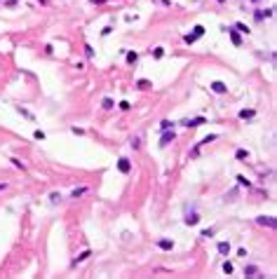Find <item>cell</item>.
Returning <instances> with one entry per match:
<instances>
[{
	"mask_svg": "<svg viewBox=\"0 0 277 279\" xmlns=\"http://www.w3.org/2000/svg\"><path fill=\"white\" fill-rule=\"evenodd\" d=\"M223 272H225V274H230V272H233V265L225 263V265H223Z\"/></svg>",
	"mask_w": 277,
	"mask_h": 279,
	"instance_id": "obj_15",
	"label": "cell"
},
{
	"mask_svg": "<svg viewBox=\"0 0 277 279\" xmlns=\"http://www.w3.org/2000/svg\"><path fill=\"white\" fill-rule=\"evenodd\" d=\"M136 87H141V89H148V87H150V82H148V80H138V82H136Z\"/></svg>",
	"mask_w": 277,
	"mask_h": 279,
	"instance_id": "obj_9",
	"label": "cell"
},
{
	"mask_svg": "<svg viewBox=\"0 0 277 279\" xmlns=\"http://www.w3.org/2000/svg\"><path fill=\"white\" fill-rule=\"evenodd\" d=\"M211 89L216 92V94H225V89H228V87H225L223 82H219V80H216V82H211Z\"/></svg>",
	"mask_w": 277,
	"mask_h": 279,
	"instance_id": "obj_2",
	"label": "cell"
},
{
	"mask_svg": "<svg viewBox=\"0 0 277 279\" xmlns=\"http://www.w3.org/2000/svg\"><path fill=\"white\" fill-rule=\"evenodd\" d=\"M169 141H174V132H169V129H165V134H162V146H167Z\"/></svg>",
	"mask_w": 277,
	"mask_h": 279,
	"instance_id": "obj_5",
	"label": "cell"
},
{
	"mask_svg": "<svg viewBox=\"0 0 277 279\" xmlns=\"http://www.w3.org/2000/svg\"><path fill=\"white\" fill-rule=\"evenodd\" d=\"M162 54H165V52H162V47H155V49H153V56H155V59H160Z\"/></svg>",
	"mask_w": 277,
	"mask_h": 279,
	"instance_id": "obj_13",
	"label": "cell"
},
{
	"mask_svg": "<svg viewBox=\"0 0 277 279\" xmlns=\"http://www.w3.org/2000/svg\"><path fill=\"white\" fill-rule=\"evenodd\" d=\"M240 117H242V120H247V117H254V110H242Z\"/></svg>",
	"mask_w": 277,
	"mask_h": 279,
	"instance_id": "obj_11",
	"label": "cell"
},
{
	"mask_svg": "<svg viewBox=\"0 0 277 279\" xmlns=\"http://www.w3.org/2000/svg\"><path fill=\"white\" fill-rule=\"evenodd\" d=\"M103 108H113V101L111 99H103Z\"/></svg>",
	"mask_w": 277,
	"mask_h": 279,
	"instance_id": "obj_17",
	"label": "cell"
},
{
	"mask_svg": "<svg viewBox=\"0 0 277 279\" xmlns=\"http://www.w3.org/2000/svg\"><path fill=\"white\" fill-rule=\"evenodd\" d=\"M237 181H240V185H249V181H247L244 176H237Z\"/></svg>",
	"mask_w": 277,
	"mask_h": 279,
	"instance_id": "obj_19",
	"label": "cell"
},
{
	"mask_svg": "<svg viewBox=\"0 0 277 279\" xmlns=\"http://www.w3.org/2000/svg\"><path fill=\"white\" fill-rule=\"evenodd\" d=\"M221 2H223V0H221Z\"/></svg>",
	"mask_w": 277,
	"mask_h": 279,
	"instance_id": "obj_20",
	"label": "cell"
},
{
	"mask_svg": "<svg viewBox=\"0 0 277 279\" xmlns=\"http://www.w3.org/2000/svg\"><path fill=\"white\" fill-rule=\"evenodd\" d=\"M160 249H165V251H171V249H174V242H169V239H160Z\"/></svg>",
	"mask_w": 277,
	"mask_h": 279,
	"instance_id": "obj_6",
	"label": "cell"
},
{
	"mask_svg": "<svg viewBox=\"0 0 277 279\" xmlns=\"http://www.w3.org/2000/svg\"><path fill=\"white\" fill-rule=\"evenodd\" d=\"M247 157V150H237V160H244Z\"/></svg>",
	"mask_w": 277,
	"mask_h": 279,
	"instance_id": "obj_18",
	"label": "cell"
},
{
	"mask_svg": "<svg viewBox=\"0 0 277 279\" xmlns=\"http://www.w3.org/2000/svg\"><path fill=\"white\" fill-rule=\"evenodd\" d=\"M219 251H221V253H230V244H228V242H221V244H219Z\"/></svg>",
	"mask_w": 277,
	"mask_h": 279,
	"instance_id": "obj_8",
	"label": "cell"
},
{
	"mask_svg": "<svg viewBox=\"0 0 277 279\" xmlns=\"http://www.w3.org/2000/svg\"><path fill=\"white\" fill-rule=\"evenodd\" d=\"M80 195H85V188H80V190H73V197H80Z\"/></svg>",
	"mask_w": 277,
	"mask_h": 279,
	"instance_id": "obj_16",
	"label": "cell"
},
{
	"mask_svg": "<svg viewBox=\"0 0 277 279\" xmlns=\"http://www.w3.org/2000/svg\"><path fill=\"white\" fill-rule=\"evenodd\" d=\"M117 169H120L122 174H129V169H132V164H129V160H120V162H117Z\"/></svg>",
	"mask_w": 277,
	"mask_h": 279,
	"instance_id": "obj_3",
	"label": "cell"
},
{
	"mask_svg": "<svg viewBox=\"0 0 277 279\" xmlns=\"http://www.w3.org/2000/svg\"><path fill=\"white\" fill-rule=\"evenodd\" d=\"M197 221H200V218H197V216H188V218H186V223H188V225H195Z\"/></svg>",
	"mask_w": 277,
	"mask_h": 279,
	"instance_id": "obj_14",
	"label": "cell"
},
{
	"mask_svg": "<svg viewBox=\"0 0 277 279\" xmlns=\"http://www.w3.org/2000/svg\"><path fill=\"white\" fill-rule=\"evenodd\" d=\"M186 124H188V127H200V124H204V117H195V120H188Z\"/></svg>",
	"mask_w": 277,
	"mask_h": 279,
	"instance_id": "obj_7",
	"label": "cell"
},
{
	"mask_svg": "<svg viewBox=\"0 0 277 279\" xmlns=\"http://www.w3.org/2000/svg\"><path fill=\"white\" fill-rule=\"evenodd\" d=\"M193 31H195V33H193V35H195V38H200V35H202V33H204V28H202V26H195V28H193Z\"/></svg>",
	"mask_w": 277,
	"mask_h": 279,
	"instance_id": "obj_12",
	"label": "cell"
},
{
	"mask_svg": "<svg viewBox=\"0 0 277 279\" xmlns=\"http://www.w3.org/2000/svg\"><path fill=\"white\" fill-rule=\"evenodd\" d=\"M225 31H228V35H230V40L235 42V45H242V38L237 35V31H233V28H225Z\"/></svg>",
	"mask_w": 277,
	"mask_h": 279,
	"instance_id": "obj_4",
	"label": "cell"
},
{
	"mask_svg": "<svg viewBox=\"0 0 277 279\" xmlns=\"http://www.w3.org/2000/svg\"><path fill=\"white\" fill-rule=\"evenodd\" d=\"M258 225H268V227H275V218H272V216H261V218H258Z\"/></svg>",
	"mask_w": 277,
	"mask_h": 279,
	"instance_id": "obj_1",
	"label": "cell"
},
{
	"mask_svg": "<svg viewBox=\"0 0 277 279\" xmlns=\"http://www.w3.org/2000/svg\"><path fill=\"white\" fill-rule=\"evenodd\" d=\"M136 59H138L136 52H129V54H127V61H129V63H136Z\"/></svg>",
	"mask_w": 277,
	"mask_h": 279,
	"instance_id": "obj_10",
	"label": "cell"
}]
</instances>
